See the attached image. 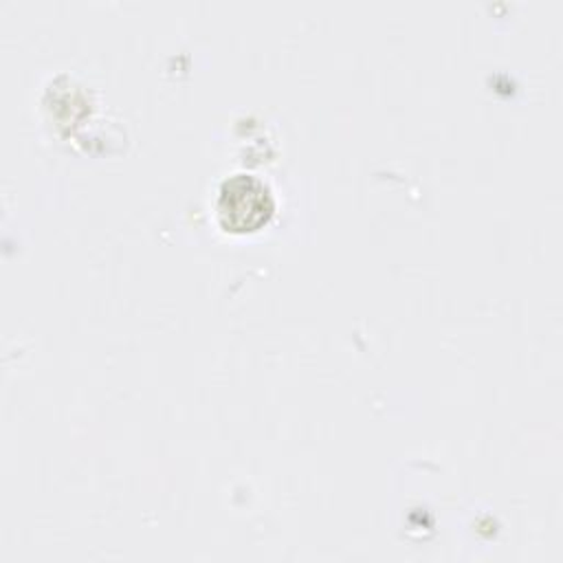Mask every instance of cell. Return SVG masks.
Listing matches in <instances>:
<instances>
[{"label":"cell","mask_w":563,"mask_h":563,"mask_svg":"<svg viewBox=\"0 0 563 563\" xmlns=\"http://www.w3.org/2000/svg\"><path fill=\"white\" fill-rule=\"evenodd\" d=\"M275 211V200L264 180L253 174H233L222 180L216 213L220 224L233 233H251L262 229Z\"/></svg>","instance_id":"1"}]
</instances>
